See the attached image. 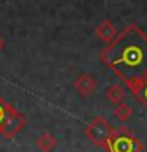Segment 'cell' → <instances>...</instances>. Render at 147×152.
Listing matches in <instances>:
<instances>
[{"instance_id": "52a82bcc", "label": "cell", "mask_w": 147, "mask_h": 152, "mask_svg": "<svg viewBox=\"0 0 147 152\" xmlns=\"http://www.w3.org/2000/svg\"><path fill=\"white\" fill-rule=\"evenodd\" d=\"M59 144V140L49 132H43L40 136L36 138V147L41 152H52Z\"/></svg>"}, {"instance_id": "4fadbf2b", "label": "cell", "mask_w": 147, "mask_h": 152, "mask_svg": "<svg viewBox=\"0 0 147 152\" xmlns=\"http://www.w3.org/2000/svg\"><path fill=\"white\" fill-rule=\"evenodd\" d=\"M144 152H146V151H144Z\"/></svg>"}, {"instance_id": "ba28073f", "label": "cell", "mask_w": 147, "mask_h": 152, "mask_svg": "<svg viewBox=\"0 0 147 152\" xmlns=\"http://www.w3.org/2000/svg\"><path fill=\"white\" fill-rule=\"evenodd\" d=\"M106 98L111 102L112 104H119L120 102H123V97H125V90L120 84H112L106 89Z\"/></svg>"}, {"instance_id": "8fae6325", "label": "cell", "mask_w": 147, "mask_h": 152, "mask_svg": "<svg viewBox=\"0 0 147 152\" xmlns=\"http://www.w3.org/2000/svg\"><path fill=\"white\" fill-rule=\"evenodd\" d=\"M8 106H9V103L5 102L3 97L0 95V130H2V125H3L5 119H7V114H8Z\"/></svg>"}, {"instance_id": "9c48e42d", "label": "cell", "mask_w": 147, "mask_h": 152, "mask_svg": "<svg viewBox=\"0 0 147 152\" xmlns=\"http://www.w3.org/2000/svg\"><path fill=\"white\" fill-rule=\"evenodd\" d=\"M133 114V108L131 104H128L127 102H120L119 104H116V108H114V116L117 117V121L120 122H127L128 119L131 117Z\"/></svg>"}, {"instance_id": "7c38bea8", "label": "cell", "mask_w": 147, "mask_h": 152, "mask_svg": "<svg viewBox=\"0 0 147 152\" xmlns=\"http://www.w3.org/2000/svg\"><path fill=\"white\" fill-rule=\"evenodd\" d=\"M3 48H5V41H3V38L0 37V51H3Z\"/></svg>"}, {"instance_id": "7a4b0ae2", "label": "cell", "mask_w": 147, "mask_h": 152, "mask_svg": "<svg viewBox=\"0 0 147 152\" xmlns=\"http://www.w3.org/2000/svg\"><path fill=\"white\" fill-rule=\"evenodd\" d=\"M108 152H144V144L128 130L127 127L114 128L112 135L109 136Z\"/></svg>"}, {"instance_id": "5b68a950", "label": "cell", "mask_w": 147, "mask_h": 152, "mask_svg": "<svg viewBox=\"0 0 147 152\" xmlns=\"http://www.w3.org/2000/svg\"><path fill=\"white\" fill-rule=\"evenodd\" d=\"M74 89H76V92H78L82 98H87L90 97V95H93L95 94V90H97V81H95V78L92 75H79L78 78L74 79Z\"/></svg>"}, {"instance_id": "6da1fadb", "label": "cell", "mask_w": 147, "mask_h": 152, "mask_svg": "<svg viewBox=\"0 0 147 152\" xmlns=\"http://www.w3.org/2000/svg\"><path fill=\"white\" fill-rule=\"evenodd\" d=\"M100 60L133 94L147 79V33L135 22L128 24L103 48Z\"/></svg>"}, {"instance_id": "30bf717a", "label": "cell", "mask_w": 147, "mask_h": 152, "mask_svg": "<svg viewBox=\"0 0 147 152\" xmlns=\"http://www.w3.org/2000/svg\"><path fill=\"white\" fill-rule=\"evenodd\" d=\"M133 95H135V97H136V98L139 100V102L147 108V79H146L144 83H142L139 87L135 90V92H133Z\"/></svg>"}, {"instance_id": "277c9868", "label": "cell", "mask_w": 147, "mask_h": 152, "mask_svg": "<svg viewBox=\"0 0 147 152\" xmlns=\"http://www.w3.org/2000/svg\"><path fill=\"white\" fill-rule=\"evenodd\" d=\"M27 125V119L22 113H19L13 104L8 106V114H7V119H5L3 125H2V130H0V135L7 140H11L16 135H19L24 128Z\"/></svg>"}, {"instance_id": "3957f363", "label": "cell", "mask_w": 147, "mask_h": 152, "mask_svg": "<svg viewBox=\"0 0 147 152\" xmlns=\"http://www.w3.org/2000/svg\"><path fill=\"white\" fill-rule=\"evenodd\" d=\"M112 132H114V127L108 122V119L103 117V116H98V117L92 119V122L85 127L84 135L87 136L95 146H100V147H103V149H106L108 140H109V136L112 135Z\"/></svg>"}, {"instance_id": "8992f818", "label": "cell", "mask_w": 147, "mask_h": 152, "mask_svg": "<svg viewBox=\"0 0 147 152\" xmlns=\"http://www.w3.org/2000/svg\"><path fill=\"white\" fill-rule=\"evenodd\" d=\"M117 35H119L117 28L109 19H103V21L98 22V26L95 27V37H97L100 41L106 43V45L111 43Z\"/></svg>"}]
</instances>
